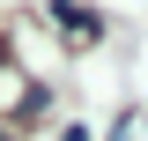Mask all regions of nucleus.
<instances>
[{"label": "nucleus", "mask_w": 148, "mask_h": 141, "mask_svg": "<svg viewBox=\"0 0 148 141\" xmlns=\"http://www.w3.org/2000/svg\"><path fill=\"white\" fill-rule=\"evenodd\" d=\"M52 22H67L82 45H96V37H104V15H96V8H82V0H52Z\"/></svg>", "instance_id": "obj_1"}, {"label": "nucleus", "mask_w": 148, "mask_h": 141, "mask_svg": "<svg viewBox=\"0 0 148 141\" xmlns=\"http://www.w3.org/2000/svg\"><path fill=\"white\" fill-rule=\"evenodd\" d=\"M0 141H15V134H8V126H0Z\"/></svg>", "instance_id": "obj_2"}]
</instances>
